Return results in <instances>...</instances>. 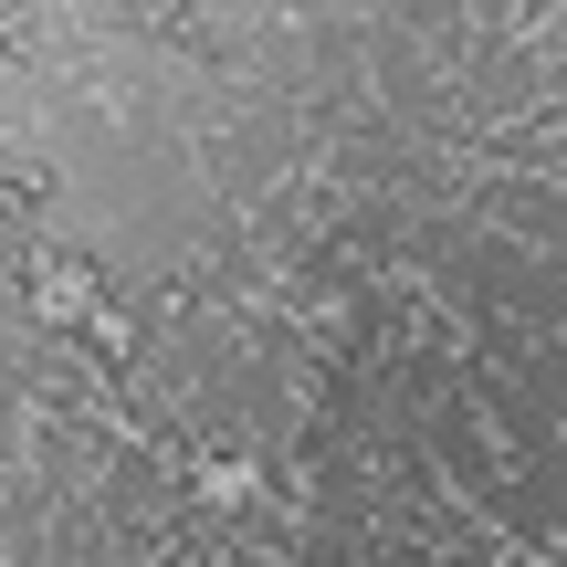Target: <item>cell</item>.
Masks as SVG:
<instances>
[{"instance_id":"obj_5","label":"cell","mask_w":567,"mask_h":567,"mask_svg":"<svg viewBox=\"0 0 567 567\" xmlns=\"http://www.w3.org/2000/svg\"><path fill=\"white\" fill-rule=\"evenodd\" d=\"M442 567H515V547H505V557H442Z\"/></svg>"},{"instance_id":"obj_2","label":"cell","mask_w":567,"mask_h":567,"mask_svg":"<svg viewBox=\"0 0 567 567\" xmlns=\"http://www.w3.org/2000/svg\"><path fill=\"white\" fill-rule=\"evenodd\" d=\"M505 379H515V389H526V400L567 431V337H526V358H515Z\"/></svg>"},{"instance_id":"obj_1","label":"cell","mask_w":567,"mask_h":567,"mask_svg":"<svg viewBox=\"0 0 567 567\" xmlns=\"http://www.w3.org/2000/svg\"><path fill=\"white\" fill-rule=\"evenodd\" d=\"M358 21H368V95H379V116L400 126L410 147H452V158H463L473 126H463V105H452L442 63L410 42V21L400 11H358Z\"/></svg>"},{"instance_id":"obj_4","label":"cell","mask_w":567,"mask_h":567,"mask_svg":"<svg viewBox=\"0 0 567 567\" xmlns=\"http://www.w3.org/2000/svg\"><path fill=\"white\" fill-rule=\"evenodd\" d=\"M210 567H284V557H264V547H243V536H231V547L210 557Z\"/></svg>"},{"instance_id":"obj_3","label":"cell","mask_w":567,"mask_h":567,"mask_svg":"<svg viewBox=\"0 0 567 567\" xmlns=\"http://www.w3.org/2000/svg\"><path fill=\"white\" fill-rule=\"evenodd\" d=\"M547 95L567 105V11H547Z\"/></svg>"}]
</instances>
